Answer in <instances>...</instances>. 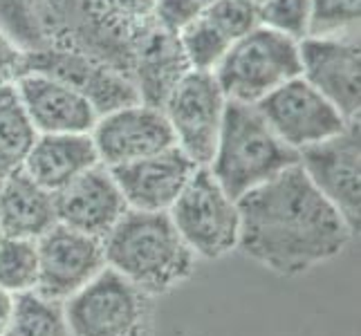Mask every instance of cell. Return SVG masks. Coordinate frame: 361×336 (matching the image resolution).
<instances>
[{
  "label": "cell",
  "mask_w": 361,
  "mask_h": 336,
  "mask_svg": "<svg viewBox=\"0 0 361 336\" xmlns=\"http://www.w3.org/2000/svg\"><path fill=\"white\" fill-rule=\"evenodd\" d=\"M36 280H39L36 240L0 235V290L14 296L34 292Z\"/></svg>",
  "instance_id": "cell-22"
},
{
  "label": "cell",
  "mask_w": 361,
  "mask_h": 336,
  "mask_svg": "<svg viewBox=\"0 0 361 336\" xmlns=\"http://www.w3.org/2000/svg\"><path fill=\"white\" fill-rule=\"evenodd\" d=\"M254 3H258V5H260V3H263V0H254Z\"/></svg>",
  "instance_id": "cell-34"
},
{
  "label": "cell",
  "mask_w": 361,
  "mask_h": 336,
  "mask_svg": "<svg viewBox=\"0 0 361 336\" xmlns=\"http://www.w3.org/2000/svg\"><path fill=\"white\" fill-rule=\"evenodd\" d=\"M14 85L39 135L90 132L94 128L99 112L90 99L52 74L27 70Z\"/></svg>",
  "instance_id": "cell-16"
},
{
  "label": "cell",
  "mask_w": 361,
  "mask_h": 336,
  "mask_svg": "<svg viewBox=\"0 0 361 336\" xmlns=\"http://www.w3.org/2000/svg\"><path fill=\"white\" fill-rule=\"evenodd\" d=\"M258 14L263 27L303 41L310 34L312 0H263L258 5Z\"/></svg>",
  "instance_id": "cell-26"
},
{
  "label": "cell",
  "mask_w": 361,
  "mask_h": 336,
  "mask_svg": "<svg viewBox=\"0 0 361 336\" xmlns=\"http://www.w3.org/2000/svg\"><path fill=\"white\" fill-rule=\"evenodd\" d=\"M119 14L130 23H142L153 16L155 0H110Z\"/></svg>",
  "instance_id": "cell-30"
},
{
  "label": "cell",
  "mask_w": 361,
  "mask_h": 336,
  "mask_svg": "<svg viewBox=\"0 0 361 336\" xmlns=\"http://www.w3.org/2000/svg\"><path fill=\"white\" fill-rule=\"evenodd\" d=\"M186 70L189 66L182 56L178 36L157 27L151 18L135 23L130 79L140 101L161 108Z\"/></svg>",
  "instance_id": "cell-17"
},
{
  "label": "cell",
  "mask_w": 361,
  "mask_h": 336,
  "mask_svg": "<svg viewBox=\"0 0 361 336\" xmlns=\"http://www.w3.org/2000/svg\"><path fill=\"white\" fill-rule=\"evenodd\" d=\"M204 14L202 0H155L151 20L164 32L178 36L184 27Z\"/></svg>",
  "instance_id": "cell-28"
},
{
  "label": "cell",
  "mask_w": 361,
  "mask_h": 336,
  "mask_svg": "<svg viewBox=\"0 0 361 336\" xmlns=\"http://www.w3.org/2000/svg\"><path fill=\"white\" fill-rule=\"evenodd\" d=\"M7 173H9V170H5L3 166H0V189H3V184H5V178H7Z\"/></svg>",
  "instance_id": "cell-32"
},
{
  "label": "cell",
  "mask_w": 361,
  "mask_h": 336,
  "mask_svg": "<svg viewBox=\"0 0 361 336\" xmlns=\"http://www.w3.org/2000/svg\"><path fill=\"white\" fill-rule=\"evenodd\" d=\"M39 249V280L36 294L61 303L88 285L106 267L104 240L74 231L56 222L36 240Z\"/></svg>",
  "instance_id": "cell-9"
},
{
  "label": "cell",
  "mask_w": 361,
  "mask_h": 336,
  "mask_svg": "<svg viewBox=\"0 0 361 336\" xmlns=\"http://www.w3.org/2000/svg\"><path fill=\"white\" fill-rule=\"evenodd\" d=\"M238 213V249L281 276L339 256L355 233L298 164L245 193Z\"/></svg>",
  "instance_id": "cell-1"
},
{
  "label": "cell",
  "mask_w": 361,
  "mask_h": 336,
  "mask_svg": "<svg viewBox=\"0 0 361 336\" xmlns=\"http://www.w3.org/2000/svg\"><path fill=\"white\" fill-rule=\"evenodd\" d=\"M204 16L227 36L229 41L260 27L258 3L254 0H214L204 7Z\"/></svg>",
  "instance_id": "cell-27"
},
{
  "label": "cell",
  "mask_w": 361,
  "mask_h": 336,
  "mask_svg": "<svg viewBox=\"0 0 361 336\" xmlns=\"http://www.w3.org/2000/svg\"><path fill=\"white\" fill-rule=\"evenodd\" d=\"M36 137L39 132L20 101L16 85L0 88V166L5 170L20 168Z\"/></svg>",
  "instance_id": "cell-20"
},
{
  "label": "cell",
  "mask_w": 361,
  "mask_h": 336,
  "mask_svg": "<svg viewBox=\"0 0 361 336\" xmlns=\"http://www.w3.org/2000/svg\"><path fill=\"white\" fill-rule=\"evenodd\" d=\"M298 166L357 233L361 204L359 121L326 142L303 148L298 153Z\"/></svg>",
  "instance_id": "cell-11"
},
{
  "label": "cell",
  "mask_w": 361,
  "mask_h": 336,
  "mask_svg": "<svg viewBox=\"0 0 361 336\" xmlns=\"http://www.w3.org/2000/svg\"><path fill=\"white\" fill-rule=\"evenodd\" d=\"M202 3H204V7H207L209 3H214V0H202Z\"/></svg>",
  "instance_id": "cell-33"
},
{
  "label": "cell",
  "mask_w": 361,
  "mask_h": 336,
  "mask_svg": "<svg viewBox=\"0 0 361 336\" xmlns=\"http://www.w3.org/2000/svg\"><path fill=\"white\" fill-rule=\"evenodd\" d=\"M256 108L267 126L296 153L330 139L353 123L301 74L269 92Z\"/></svg>",
  "instance_id": "cell-8"
},
{
  "label": "cell",
  "mask_w": 361,
  "mask_h": 336,
  "mask_svg": "<svg viewBox=\"0 0 361 336\" xmlns=\"http://www.w3.org/2000/svg\"><path fill=\"white\" fill-rule=\"evenodd\" d=\"M307 36L359 39V0H312Z\"/></svg>",
  "instance_id": "cell-25"
},
{
  "label": "cell",
  "mask_w": 361,
  "mask_h": 336,
  "mask_svg": "<svg viewBox=\"0 0 361 336\" xmlns=\"http://www.w3.org/2000/svg\"><path fill=\"white\" fill-rule=\"evenodd\" d=\"M5 336H70L63 307L36 292L16 294V309Z\"/></svg>",
  "instance_id": "cell-21"
},
{
  "label": "cell",
  "mask_w": 361,
  "mask_h": 336,
  "mask_svg": "<svg viewBox=\"0 0 361 336\" xmlns=\"http://www.w3.org/2000/svg\"><path fill=\"white\" fill-rule=\"evenodd\" d=\"M298 52H301V77L326 97L348 121H359V39L305 36L303 41H298Z\"/></svg>",
  "instance_id": "cell-12"
},
{
  "label": "cell",
  "mask_w": 361,
  "mask_h": 336,
  "mask_svg": "<svg viewBox=\"0 0 361 336\" xmlns=\"http://www.w3.org/2000/svg\"><path fill=\"white\" fill-rule=\"evenodd\" d=\"M298 164V153L274 132L252 104L229 101L218 135L211 175L235 202L256 186Z\"/></svg>",
  "instance_id": "cell-3"
},
{
  "label": "cell",
  "mask_w": 361,
  "mask_h": 336,
  "mask_svg": "<svg viewBox=\"0 0 361 336\" xmlns=\"http://www.w3.org/2000/svg\"><path fill=\"white\" fill-rule=\"evenodd\" d=\"M0 30L27 52L45 47L41 0H0Z\"/></svg>",
  "instance_id": "cell-24"
},
{
  "label": "cell",
  "mask_w": 361,
  "mask_h": 336,
  "mask_svg": "<svg viewBox=\"0 0 361 336\" xmlns=\"http://www.w3.org/2000/svg\"><path fill=\"white\" fill-rule=\"evenodd\" d=\"M14 309H16V296L0 290V336L7 334L11 318H14Z\"/></svg>",
  "instance_id": "cell-31"
},
{
  "label": "cell",
  "mask_w": 361,
  "mask_h": 336,
  "mask_svg": "<svg viewBox=\"0 0 361 336\" xmlns=\"http://www.w3.org/2000/svg\"><path fill=\"white\" fill-rule=\"evenodd\" d=\"M214 74L229 101L256 106L301 74L298 41L260 25L231 41Z\"/></svg>",
  "instance_id": "cell-4"
},
{
  "label": "cell",
  "mask_w": 361,
  "mask_h": 336,
  "mask_svg": "<svg viewBox=\"0 0 361 336\" xmlns=\"http://www.w3.org/2000/svg\"><path fill=\"white\" fill-rule=\"evenodd\" d=\"M97 164L99 157L90 132H66L36 137L20 168L43 189L56 193Z\"/></svg>",
  "instance_id": "cell-18"
},
{
  "label": "cell",
  "mask_w": 361,
  "mask_h": 336,
  "mask_svg": "<svg viewBox=\"0 0 361 336\" xmlns=\"http://www.w3.org/2000/svg\"><path fill=\"white\" fill-rule=\"evenodd\" d=\"M56 222L54 193L36 184L23 168L9 170L0 189V235L39 240Z\"/></svg>",
  "instance_id": "cell-19"
},
{
  "label": "cell",
  "mask_w": 361,
  "mask_h": 336,
  "mask_svg": "<svg viewBox=\"0 0 361 336\" xmlns=\"http://www.w3.org/2000/svg\"><path fill=\"white\" fill-rule=\"evenodd\" d=\"M229 99L214 72L186 70L161 104L173 139L197 166H209Z\"/></svg>",
  "instance_id": "cell-7"
},
{
  "label": "cell",
  "mask_w": 361,
  "mask_h": 336,
  "mask_svg": "<svg viewBox=\"0 0 361 336\" xmlns=\"http://www.w3.org/2000/svg\"><path fill=\"white\" fill-rule=\"evenodd\" d=\"M200 168L178 146L110 168L128 209L169 211Z\"/></svg>",
  "instance_id": "cell-14"
},
{
  "label": "cell",
  "mask_w": 361,
  "mask_h": 336,
  "mask_svg": "<svg viewBox=\"0 0 361 336\" xmlns=\"http://www.w3.org/2000/svg\"><path fill=\"white\" fill-rule=\"evenodd\" d=\"M90 137L99 164L115 168L176 146L164 110L135 101L99 115Z\"/></svg>",
  "instance_id": "cell-10"
},
{
  "label": "cell",
  "mask_w": 361,
  "mask_h": 336,
  "mask_svg": "<svg viewBox=\"0 0 361 336\" xmlns=\"http://www.w3.org/2000/svg\"><path fill=\"white\" fill-rule=\"evenodd\" d=\"M23 72H27V49L0 30V88L14 85Z\"/></svg>",
  "instance_id": "cell-29"
},
{
  "label": "cell",
  "mask_w": 361,
  "mask_h": 336,
  "mask_svg": "<svg viewBox=\"0 0 361 336\" xmlns=\"http://www.w3.org/2000/svg\"><path fill=\"white\" fill-rule=\"evenodd\" d=\"M106 265L119 271L137 290L164 294L186 280L195 254L182 240L169 211L128 209L104 238Z\"/></svg>",
  "instance_id": "cell-2"
},
{
  "label": "cell",
  "mask_w": 361,
  "mask_h": 336,
  "mask_svg": "<svg viewBox=\"0 0 361 336\" xmlns=\"http://www.w3.org/2000/svg\"><path fill=\"white\" fill-rule=\"evenodd\" d=\"M27 70H41L72 85L83 97L90 99L99 115L121 106L140 101L135 83L128 74L110 68L92 56H85L72 49L45 45L27 52Z\"/></svg>",
  "instance_id": "cell-13"
},
{
  "label": "cell",
  "mask_w": 361,
  "mask_h": 336,
  "mask_svg": "<svg viewBox=\"0 0 361 336\" xmlns=\"http://www.w3.org/2000/svg\"><path fill=\"white\" fill-rule=\"evenodd\" d=\"M169 216L195 256L216 260L238 247V202L225 193L207 166L193 173Z\"/></svg>",
  "instance_id": "cell-5"
},
{
  "label": "cell",
  "mask_w": 361,
  "mask_h": 336,
  "mask_svg": "<svg viewBox=\"0 0 361 336\" xmlns=\"http://www.w3.org/2000/svg\"><path fill=\"white\" fill-rule=\"evenodd\" d=\"M61 307L70 336H142L148 316L146 294L108 265Z\"/></svg>",
  "instance_id": "cell-6"
},
{
  "label": "cell",
  "mask_w": 361,
  "mask_h": 336,
  "mask_svg": "<svg viewBox=\"0 0 361 336\" xmlns=\"http://www.w3.org/2000/svg\"><path fill=\"white\" fill-rule=\"evenodd\" d=\"M178 43L189 70L216 72L231 41L204 14L178 34Z\"/></svg>",
  "instance_id": "cell-23"
},
{
  "label": "cell",
  "mask_w": 361,
  "mask_h": 336,
  "mask_svg": "<svg viewBox=\"0 0 361 336\" xmlns=\"http://www.w3.org/2000/svg\"><path fill=\"white\" fill-rule=\"evenodd\" d=\"M54 206L61 224L102 240L128 211L113 173L104 164L88 168L59 189Z\"/></svg>",
  "instance_id": "cell-15"
}]
</instances>
